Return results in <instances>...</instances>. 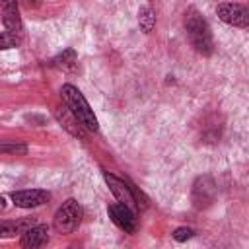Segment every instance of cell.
<instances>
[{"label": "cell", "instance_id": "6da1fadb", "mask_svg": "<svg viewBox=\"0 0 249 249\" xmlns=\"http://www.w3.org/2000/svg\"><path fill=\"white\" fill-rule=\"evenodd\" d=\"M185 29H187V37H189V41L196 53H200L204 56L212 54L214 39H212L210 25L206 23V19L196 10H189L185 14Z\"/></svg>", "mask_w": 249, "mask_h": 249}, {"label": "cell", "instance_id": "7a4b0ae2", "mask_svg": "<svg viewBox=\"0 0 249 249\" xmlns=\"http://www.w3.org/2000/svg\"><path fill=\"white\" fill-rule=\"evenodd\" d=\"M60 95H62L64 105L76 115V119H78L88 130H93V132H95V130L99 128V124H97V117L93 115V109L89 107L88 99L84 97V93H82L76 86H72V84H64L62 89H60Z\"/></svg>", "mask_w": 249, "mask_h": 249}, {"label": "cell", "instance_id": "3957f363", "mask_svg": "<svg viewBox=\"0 0 249 249\" xmlns=\"http://www.w3.org/2000/svg\"><path fill=\"white\" fill-rule=\"evenodd\" d=\"M82 216H84V210H82L80 202L74 198H68L62 202V206L54 214V220H53L54 230L58 233H72L80 226Z\"/></svg>", "mask_w": 249, "mask_h": 249}, {"label": "cell", "instance_id": "277c9868", "mask_svg": "<svg viewBox=\"0 0 249 249\" xmlns=\"http://www.w3.org/2000/svg\"><path fill=\"white\" fill-rule=\"evenodd\" d=\"M103 177H105V183L109 185V191L113 193V196H115L119 202L126 204L130 210H138L136 198H134V195H132V191H130L126 179H121V177H117V175H113V173H109V171H103Z\"/></svg>", "mask_w": 249, "mask_h": 249}, {"label": "cell", "instance_id": "5b68a950", "mask_svg": "<svg viewBox=\"0 0 249 249\" xmlns=\"http://www.w3.org/2000/svg\"><path fill=\"white\" fill-rule=\"evenodd\" d=\"M216 196V185L210 175H200L193 183V204L196 208H206L214 202Z\"/></svg>", "mask_w": 249, "mask_h": 249}, {"label": "cell", "instance_id": "8992f818", "mask_svg": "<svg viewBox=\"0 0 249 249\" xmlns=\"http://www.w3.org/2000/svg\"><path fill=\"white\" fill-rule=\"evenodd\" d=\"M216 14L228 25H233V27H247L249 25V10L241 4H231V2L220 4L216 8Z\"/></svg>", "mask_w": 249, "mask_h": 249}, {"label": "cell", "instance_id": "52a82bcc", "mask_svg": "<svg viewBox=\"0 0 249 249\" xmlns=\"http://www.w3.org/2000/svg\"><path fill=\"white\" fill-rule=\"evenodd\" d=\"M109 218L115 222V226H119L124 233H134L136 231V218H134V210H130L126 204L123 202H115L107 208Z\"/></svg>", "mask_w": 249, "mask_h": 249}, {"label": "cell", "instance_id": "ba28073f", "mask_svg": "<svg viewBox=\"0 0 249 249\" xmlns=\"http://www.w3.org/2000/svg\"><path fill=\"white\" fill-rule=\"evenodd\" d=\"M51 198V195L43 189H25V191H16L12 193V202L19 208H35L45 204Z\"/></svg>", "mask_w": 249, "mask_h": 249}, {"label": "cell", "instance_id": "9c48e42d", "mask_svg": "<svg viewBox=\"0 0 249 249\" xmlns=\"http://www.w3.org/2000/svg\"><path fill=\"white\" fill-rule=\"evenodd\" d=\"M54 117H56V121L60 123V126H64L74 138L86 140V126L76 119V115H74L66 105L56 107V109H54Z\"/></svg>", "mask_w": 249, "mask_h": 249}, {"label": "cell", "instance_id": "30bf717a", "mask_svg": "<svg viewBox=\"0 0 249 249\" xmlns=\"http://www.w3.org/2000/svg\"><path fill=\"white\" fill-rule=\"evenodd\" d=\"M47 241H49V228L43 226V224H37V226L27 228L25 231H21V239H19L21 247H29V249L41 247Z\"/></svg>", "mask_w": 249, "mask_h": 249}, {"label": "cell", "instance_id": "8fae6325", "mask_svg": "<svg viewBox=\"0 0 249 249\" xmlns=\"http://www.w3.org/2000/svg\"><path fill=\"white\" fill-rule=\"evenodd\" d=\"M138 25L144 33H150L156 25V12L150 6H142L138 10Z\"/></svg>", "mask_w": 249, "mask_h": 249}, {"label": "cell", "instance_id": "7c38bea8", "mask_svg": "<svg viewBox=\"0 0 249 249\" xmlns=\"http://www.w3.org/2000/svg\"><path fill=\"white\" fill-rule=\"evenodd\" d=\"M0 154H16L23 156L27 154V146L18 140H0Z\"/></svg>", "mask_w": 249, "mask_h": 249}, {"label": "cell", "instance_id": "4fadbf2b", "mask_svg": "<svg viewBox=\"0 0 249 249\" xmlns=\"http://www.w3.org/2000/svg\"><path fill=\"white\" fill-rule=\"evenodd\" d=\"M18 45H19V35L18 33H12V31H2L0 33V51L14 49Z\"/></svg>", "mask_w": 249, "mask_h": 249}, {"label": "cell", "instance_id": "5bb4252c", "mask_svg": "<svg viewBox=\"0 0 249 249\" xmlns=\"http://www.w3.org/2000/svg\"><path fill=\"white\" fill-rule=\"evenodd\" d=\"M74 62H76V53H74L72 49H66L64 53H60V54L53 60L54 66H62V68H68V66H72Z\"/></svg>", "mask_w": 249, "mask_h": 249}, {"label": "cell", "instance_id": "9a60e30c", "mask_svg": "<svg viewBox=\"0 0 249 249\" xmlns=\"http://www.w3.org/2000/svg\"><path fill=\"white\" fill-rule=\"evenodd\" d=\"M193 230L191 228H185V226H181V228H177L175 231H173V239L175 241H187V239H191L193 237Z\"/></svg>", "mask_w": 249, "mask_h": 249}, {"label": "cell", "instance_id": "2e32d148", "mask_svg": "<svg viewBox=\"0 0 249 249\" xmlns=\"http://www.w3.org/2000/svg\"><path fill=\"white\" fill-rule=\"evenodd\" d=\"M0 6H2V10H8V8L18 6V0H0Z\"/></svg>", "mask_w": 249, "mask_h": 249}, {"label": "cell", "instance_id": "e0dca14e", "mask_svg": "<svg viewBox=\"0 0 249 249\" xmlns=\"http://www.w3.org/2000/svg\"><path fill=\"white\" fill-rule=\"evenodd\" d=\"M6 206H8V204H6V198L0 195V210H6Z\"/></svg>", "mask_w": 249, "mask_h": 249}]
</instances>
